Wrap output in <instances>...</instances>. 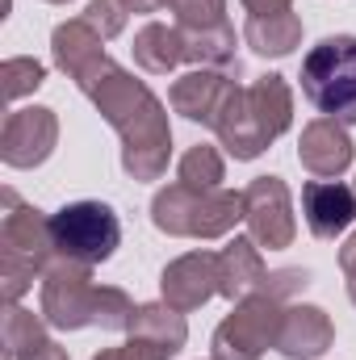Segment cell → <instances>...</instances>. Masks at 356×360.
<instances>
[{
	"label": "cell",
	"mask_w": 356,
	"mask_h": 360,
	"mask_svg": "<svg viewBox=\"0 0 356 360\" xmlns=\"http://www.w3.org/2000/svg\"><path fill=\"white\" fill-rule=\"evenodd\" d=\"M76 89L96 105V113L122 139V168L130 180H160L172 160V126L168 109L143 80L117 68L109 55L92 68Z\"/></svg>",
	"instance_id": "6da1fadb"
},
{
	"label": "cell",
	"mask_w": 356,
	"mask_h": 360,
	"mask_svg": "<svg viewBox=\"0 0 356 360\" xmlns=\"http://www.w3.org/2000/svg\"><path fill=\"white\" fill-rule=\"evenodd\" d=\"M289 126H293V89L285 76L268 72V76H256L252 84L235 80L210 130L235 160L248 164V160H260Z\"/></svg>",
	"instance_id": "7a4b0ae2"
},
{
	"label": "cell",
	"mask_w": 356,
	"mask_h": 360,
	"mask_svg": "<svg viewBox=\"0 0 356 360\" xmlns=\"http://www.w3.org/2000/svg\"><path fill=\"white\" fill-rule=\"evenodd\" d=\"M134 302L117 285H92V269L76 260H51L42 272V319L55 331H130L134 323Z\"/></svg>",
	"instance_id": "3957f363"
},
{
	"label": "cell",
	"mask_w": 356,
	"mask_h": 360,
	"mask_svg": "<svg viewBox=\"0 0 356 360\" xmlns=\"http://www.w3.org/2000/svg\"><path fill=\"white\" fill-rule=\"evenodd\" d=\"M55 260L51 218L34 205H25L13 188H4V218H0V297L4 306H17L21 293L42 276Z\"/></svg>",
	"instance_id": "277c9868"
},
{
	"label": "cell",
	"mask_w": 356,
	"mask_h": 360,
	"mask_svg": "<svg viewBox=\"0 0 356 360\" xmlns=\"http://www.w3.org/2000/svg\"><path fill=\"white\" fill-rule=\"evenodd\" d=\"M151 222L172 239H222L243 222V193L189 188L177 180L151 197Z\"/></svg>",
	"instance_id": "5b68a950"
},
{
	"label": "cell",
	"mask_w": 356,
	"mask_h": 360,
	"mask_svg": "<svg viewBox=\"0 0 356 360\" xmlns=\"http://www.w3.org/2000/svg\"><path fill=\"white\" fill-rule=\"evenodd\" d=\"M302 96L340 126H356V38L336 34L306 51L302 59Z\"/></svg>",
	"instance_id": "8992f818"
},
{
	"label": "cell",
	"mask_w": 356,
	"mask_h": 360,
	"mask_svg": "<svg viewBox=\"0 0 356 360\" xmlns=\"http://www.w3.org/2000/svg\"><path fill=\"white\" fill-rule=\"evenodd\" d=\"M285 306L289 302L276 297L265 281H260V289L248 293V297H239L235 310L218 323V331L210 340L214 360H260L268 348H276Z\"/></svg>",
	"instance_id": "52a82bcc"
},
{
	"label": "cell",
	"mask_w": 356,
	"mask_h": 360,
	"mask_svg": "<svg viewBox=\"0 0 356 360\" xmlns=\"http://www.w3.org/2000/svg\"><path fill=\"white\" fill-rule=\"evenodd\" d=\"M51 239H55L59 260H76V264L96 269L117 252L122 222H117L113 205H105V201H72L59 214H51Z\"/></svg>",
	"instance_id": "ba28073f"
},
{
	"label": "cell",
	"mask_w": 356,
	"mask_h": 360,
	"mask_svg": "<svg viewBox=\"0 0 356 360\" xmlns=\"http://www.w3.org/2000/svg\"><path fill=\"white\" fill-rule=\"evenodd\" d=\"M243 222H248V235L256 239V248H268V252L289 248L298 235L289 184L281 176H256L243 188Z\"/></svg>",
	"instance_id": "9c48e42d"
},
{
	"label": "cell",
	"mask_w": 356,
	"mask_h": 360,
	"mask_svg": "<svg viewBox=\"0 0 356 360\" xmlns=\"http://www.w3.org/2000/svg\"><path fill=\"white\" fill-rule=\"evenodd\" d=\"M59 143V117L46 105H30V109H13L4 117L0 130V160L8 168H38L51 160Z\"/></svg>",
	"instance_id": "30bf717a"
},
{
	"label": "cell",
	"mask_w": 356,
	"mask_h": 360,
	"mask_svg": "<svg viewBox=\"0 0 356 360\" xmlns=\"http://www.w3.org/2000/svg\"><path fill=\"white\" fill-rule=\"evenodd\" d=\"M160 293H164V302L172 310H180V314L201 310L218 293V252L177 256L168 269L160 272Z\"/></svg>",
	"instance_id": "8fae6325"
},
{
	"label": "cell",
	"mask_w": 356,
	"mask_h": 360,
	"mask_svg": "<svg viewBox=\"0 0 356 360\" xmlns=\"http://www.w3.org/2000/svg\"><path fill=\"white\" fill-rule=\"evenodd\" d=\"M352 139L348 130L336 122V117H314L302 126V139H298V164L310 172L314 180H336L352 168Z\"/></svg>",
	"instance_id": "7c38bea8"
},
{
	"label": "cell",
	"mask_w": 356,
	"mask_h": 360,
	"mask_svg": "<svg viewBox=\"0 0 356 360\" xmlns=\"http://www.w3.org/2000/svg\"><path fill=\"white\" fill-rule=\"evenodd\" d=\"M231 68H239V63H231ZM231 68H193V72H184L180 80H172V92H168L172 109H177L184 122L214 126V117H218L227 92L235 89Z\"/></svg>",
	"instance_id": "4fadbf2b"
},
{
	"label": "cell",
	"mask_w": 356,
	"mask_h": 360,
	"mask_svg": "<svg viewBox=\"0 0 356 360\" xmlns=\"http://www.w3.org/2000/svg\"><path fill=\"white\" fill-rule=\"evenodd\" d=\"M302 214L314 239H340L356 222V188L344 180H310L302 188Z\"/></svg>",
	"instance_id": "5bb4252c"
},
{
	"label": "cell",
	"mask_w": 356,
	"mask_h": 360,
	"mask_svg": "<svg viewBox=\"0 0 356 360\" xmlns=\"http://www.w3.org/2000/svg\"><path fill=\"white\" fill-rule=\"evenodd\" d=\"M336 340V327L327 319V310L319 306H302V302H289L285 314H281V335H276V352L285 360H314L323 356Z\"/></svg>",
	"instance_id": "9a60e30c"
},
{
	"label": "cell",
	"mask_w": 356,
	"mask_h": 360,
	"mask_svg": "<svg viewBox=\"0 0 356 360\" xmlns=\"http://www.w3.org/2000/svg\"><path fill=\"white\" fill-rule=\"evenodd\" d=\"M51 55H55V68H59L72 84H80L92 68L105 59V38L92 30L84 17H72V21L55 25V34H51Z\"/></svg>",
	"instance_id": "2e32d148"
},
{
	"label": "cell",
	"mask_w": 356,
	"mask_h": 360,
	"mask_svg": "<svg viewBox=\"0 0 356 360\" xmlns=\"http://www.w3.org/2000/svg\"><path fill=\"white\" fill-rule=\"evenodd\" d=\"M265 276H268V269H265V260H260V248H256L252 235H248V239L235 235V239L218 252V293H222V297L239 302V297L256 293Z\"/></svg>",
	"instance_id": "e0dca14e"
},
{
	"label": "cell",
	"mask_w": 356,
	"mask_h": 360,
	"mask_svg": "<svg viewBox=\"0 0 356 360\" xmlns=\"http://www.w3.org/2000/svg\"><path fill=\"white\" fill-rule=\"evenodd\" d=\"M243 42L256 55H265V59H285L302 42V17L293 8H281V13H248Z\"/></svg>",
	"instance_id": "ac0fdd59"
},
{
	"label": "cell",
	"mask_w": 356,
	"mask_h": 360,
	"mask_svg": "<svg viewBox=\"0 0 356 360\" xmlns=\"http://www.w3.org/2000/svg\"><path fill=\"white\" fill-rule=\"evenodd\" d=\"M134 63L151 76H168L184 63V38H180L177 25H164V21H147L139 34H134Z\"/></svg>",
	"instance_id": "d6986e66"
},
{
	"label": "cell",
	"mask_w": 356,
	"mask_h": 360,
	"mask_svg": "<svg viewBox=\"0 0 356 360\" xmlns=\"http://www.w3.org/2000/svg\"><path fill=\"white\" fill-rule=\"evenodd\" d=\"M130 335H134V340L155 344L164 356L172 360L180 348H184V340H189V323H184V314L172 310L168 302H147V306H139V310H134Z\"/></svg>",
	"instance_id": "ffe728a7"
},
{
	"label": "cell",
	"mask_w": 356,
	"mask_h": 360,
	"mask_svg": "<svg viewBox=\"0 0 356 360\" xmlns=\"http://www.w3.org/2000/svg\"><path fill=\"white\" fill-rule=\"evenodd\" d=\"M46 319L34 314V310H21V306H8L4 310V327H0V344H4V360H21L30 352H38L51 335H46Z\"/></svg>",
	"instance_id": "44dd1931"
},
{
	"label": "cell",
	"mask_w": 356,
	"mask_h": 360,
	"mask_svg": "<svg viewBox=\"0 0 356 360\" xmlns=\"http://www.w3.org/2000/svg\"><path fill=\"white\" fill-rule=\"evenodd\" d=\"M168 13H177L180 34H214V30H231L227 21V0H160Z\"/></svg>",
	"instance_id": "7402d4cb"
},
{
	"label": "cell",
	"mask_w": 356,
	"mask_h": 360,
	"mask_svg": "<svg viewBox=\"0 0 356 360\" xmlns=\"http://www.w3.org/2000/svg\"><path fill=\"white\" fill-rule=\"evenodd\" d=\"M222 180H227V164H222L218 147L197 143V147L184 151V160H180V184H189V188H222Z\"/></svg>",
	"instance_id": "603a6c76"
},
{
	"label": "cell",
	"mask_w": 356,
	"mask_h": 360,
	"mask_svg": "<svg viewBox=\"0 0 356 360\" xmlns=\"http://www.w3.org/2000/svg\"><path fill=\"white\" fill-rule=\"evenodd\" d=\"M0 80H4V101H21V96H30V92L42 89L46 68H42L38 59H30V55H13V59H4V68H0Z\"/></svg>",
	"instance_id": "cb8c5ba5"
},
{
	"label": "cell",
	"mask_w": 356,
	"mask_h": 360,
	"mask_svg": "<svg viewBox=\"0 0 356 360\" xmlns=\"http://www.w3.org/2000/svg\"><path fill=\"white\" fill-rule=\"evenodd\" d=\"M126 17H130V8L122 0H89V8H84V21H89L105 42L126 30Z\"/></svg>",
	"instance_id": "d4e9b609"
},
{
	"label": "cell",
	"mask_w": 356,
	"mask_h": 360,
	"mask_svg": "<svg viewBox=\"0 0 356 360\" xmlns=\"http://www.w3.org/2000/svg\"><path fill=\"white\" fill-rule=\"evenodd\" d=\"M92 360H168L155 344H147V340H134L130 335V344H122V348H105L101 356H92Z\"/></svg>",
	"instance_id": "484cf974"
},
{
	"label": "cell",
	"mask_w": 356,
	"mask_h": 360,
	"mask_svg": "<svg viewBox=\"0 0 356 360\" xmlns=\"http://www.w3.org/2000/svg\"><path fill=\"white\" fill-rule=\"evenodd\" d=\"M340 269H344V281H348V297L356 306V231L348 235V243L340 248Z\"/></svg>",
	"instance_id": "4316f807"
},
{
	"label": "cell",
	"mask_w": 356,
	"mask_h": 360,
	"mask_svg": "<svg viewBox=\"0 0 356 360\" xmlns=\"http://www.w3.org/2000/svg\"><path fill=\"white\" fill-rule=\"evenodd\" d=\"M248 13H281V8H293V0H243Z\"/></svg>",
	"instance_id": "83f0119b"
},
{
	"label": "cell",
	"mask_w": 356,
	"mask_h": 360,
	"mask_svg": "<svg viewBox=\"0 0 356 360\" xmlns=\"http://www.w3.org/2000/svg\"><path fill=\"white\" fill-rule=\"evenodd\" d=\"M21 360H68V348H59L55 340H46L38 352H30V356H21Z\"/></svg>",
	"instance_id": "f1b7e54d"
},
{
	"label": "cell",
	"mask_w": 356,
	"mask_h": 360,
	"mask_svg": "<svg viewBox=\"0 0 356 360\" xmlns=\"http://www.w3.org/2000/svg\"><path fill=\"white\" fill-rule=\"evenodd\" d=\"M122 4H126L130 13H155V8H164L160 0H122Z\"/></svg>",
	"instance_id": "f546056e"
},
{
	"label": "cell",
	"mask_w": 356,
	"mask_h": 360,
	"mask_svg": "<svg viewBox=\"0 0 356 360\" xmlns=\"http://www.w3.org/2000/svg\"><path fill=\"white\" fill-rule=\"evenodd\" d=\"M46 4H68V0H46Z\"/></svg>",
	"instance_id": "4dcf8cb0"
}]
</instances>
